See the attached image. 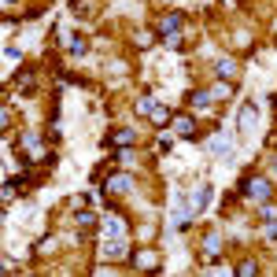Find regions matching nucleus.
Wrapping results in <instances>:
<instances>
[{"label": "nucleus", "mask_w": 277, "mask_h": 277, "mask_svg": "<svg viewBox=\"0 0 277 277\" xmlns=\"http://www.w3.org/2000/svg\"><path fill=\"white\" fill-rule=\"evenodd\" d=\"M211 152H214V156H229V141H225V137H214V141H211Z\"/></svg>", "instance_id": "8"}, {"label": "nucleus", "mask_w": 277, "mask_h": 277, "mask_svg": "<svg viewBox=\"0 0 277 277\" xmlns=\"http://www.w3.org/2000/svg\"><path fill=\"white\" fill-rule=\"evenodd\" d=\"M70 52L82 56V52H85V41H82V37H70Z\"/></svg>", "instance_id": "15"}, {"label": "nucleus", "mask_w": 277, "mask_h": 277, "mask_svg": "<svg viewBox=\"0 0 277 277\" xmlns=\"http://www.w3.org/2000/svg\"><path fill=\"white\" fill-rule=\"evenodd\" d=\"M204 251H207V255H214V251H218V237H214V233L204 240Z\"/></svg>", "instance_id": "14"}, {"label": "nucleus", "mask_w": 277, "mask_h": 277, "mask_svg": "<svg viewBox=\"0 0 277 277\" xmlns=\"http://www.w3.org/2000/svg\"><path fill=\"white\" fill-rule=\"evenodd\" d=\"M211 92H214V100H225V96H229V92H233V89H229V85H214Z\"/></svg>", "instance_id": "16"}, {"label": "nucleus", "mask_w": 277, "mask_h": 277, "mask_svg": "<svg viewBox=\"0 0 277 277\" xmlns=\"http://www.w3.org/2000/svg\"><path fill=\"white\" fill-rule=\"evenodd\" d=\"M240 126H244V130H251V126H255V107H251V104H244V107H240Z\"/></svg>", "instance_id": "7"}, {"label": "nucleus", "mask_w": 277, "mask_h": 277, "mask_svg": "<svg viewBox=\"0 0 277 277\" xmlns=\"http://www.w3.org/2000/svg\"><path fill=\"white\" fill-rule=\"evenodd\" d=\"M104 144H133V130H115Z\"/></svg>", "instance_id": "6"}, {"label": "nucleus", "mask_w": 277, "mask_h": 277, "mask_svg": "<svg viewBox=\"0 0 277 277\" xmlns=\"http://www.w3.org/2000/svg\"><path fill=\"white\" fill-rule=\"evenodd\" d=\"M240 192L244 196H259V199H266L273 192V185L266 178H240Z\"/></svg>", "instance_id": "1"}, {"label": "nucleus", "mask_w": 277, "mask_h": 277, "mask_svg": "<svg viewBox=\"0 0 277 277\" xmlns=\"http://www.w3.org/2000/svg\"><path fill=\"white\" fill-rule=\"evenodd\" d=\"M122 251H126V244H122V240H111V244L104 248V255H107V259H115V255H122Z\"/></svg>", "instance_id": "10"}, {"label": "nucleus", "mask_w": 277, "mask_h": 277, "mask_svg": "<svg viewBox=\"0 0 277 277\" xmlns=\"http://www.w3.org/2000/svg\"><path fill=\"white\" fill-rule=\"evenodd\" d=\"M211 100H214V92H211V89H199V92H189V104H192V107H207Z\"/></svg>", "instance_id": "5"}, {"label": "nucleus", "mask_w": 277, "mask_h": 277, "mask_svg": "<svg viewBox=\"0 0 277 277\" xmlns=\"http://www.w3.org/2000/svg\"><path fill=\"white\" fill-rule=\"evenodd\" d=\"M152 122H156V126H170V107H163V104H156V107H152Z\"/></svg>", "instance_id": "4"}, {"label": "nucleus", "mask_w": 277, "mask_h": 277, "mask_svg": "<svg viewBox=\"0 0 277 277\" xmlns=\"http://www.w3.org/2000/svg\"><path fill=\"white\" fill-rule=\"evenodd\" d=\"M237 273H240V277H251V273H259V266L251 263V259H244V263L237 266Z\"/></svg>", "instance_id": "13"}, {"label": "nucleus", "mask_w": 277, "mask_h": 277, "mask_svg": "<svg viewBox=\"0 0 277 277\" xmlns=\"http://www.w3.org/2000/svg\"><path fill=\"white\" fill-rule=\"evenodd\" d=\"M4 4H15V0H4Z\"/></svg>", "instance_id": "18"}, {"label": "nucleus", "mask_w": 277, "mask_h": 277, "mask_svg": "<svg viewBox=\"0 0 277 277\" xmlns=\"http://www.w3.org/2000/svg\"><path fill=\"white\" fill-rule=\"evenodd\" d=\"M181 26H185V15H181V11H170V15L159 22V34H163V37H178Z\"/></svg>", "instance_id": "2"}, {"label": "nucleus", "mask_w": 277, "mask_h": 277, "mask_svg": "<svg viewBox=\"0 0 277 277\" xmlns=\"http://www.w3.org/2000/svg\"><path fill=\"white\" fill-rule=\"evenodd\" d=\"M152 107H156V100H152V96H141V104H137V111L144 115V111H152Z\"/></svg>", "instance_id": "17"}, {"label": "nucleus", "mask_w": 277, "mask_h": 277, "mask_svg": "<svg viewBox=\"0 0 277 277\" xmlns=\"http://www.w3.org/2000/svg\"><path fill=\"white\" fill-rule=\"evenodd\" d=\"M104 233H111V237H122V222H118V218H107V222H104Z\"/></svg>", "instance_id": "12"}, {"label": "nucleus", "mask_w": 277, "mask_h": 277, "mask_svg": "<svg viewBox=\"0 0 277 277\" xmlns=\"http://www.w3.org/2000/svg\"><path fill=\"white\" fill-rule=\"evenodd\" d=\"M100 189H111V192H130V178H126V174H111V181H100Z\"/></svg>", "instance_id": "3"}, {"label": "nucleus", "mask_w": 277, "mask_h": 277, "mask_svg": "<svg viewBox=\"0 0 277 277\" xmlns=\"http://www.w3.org/2000/svg\"><path fill=\"white\" fill-rule=\"evenodd\" d=\"M273 163H277V159H273Z\"/></svg>", "instance_id": "19"}, {"label": "nucleus", "mask_w": 277, "mask_h": 277, "mask_svg": "<svg viewBox=\"0 0 277 277\" xmlns=\"http://www.w3.org/2000/svg\"><path fill=\"white\" fill-rule=\"evenodd\" d=\"M178 133H181V137H192V133H196V122H192V118H178Z\"/></svg>", "instance_id": "9"}, {"label": "nucleus", "mask_w": 277, "mask_h": 277, "mask_svg": "<svg viewBox=\"0 0 277 277\" xmlns=\"http://www.w3.org/2000/svg\"><path fill=\"white\" fill-rule=\"evenodd\" d=\"M19 85H22V92L30 96V92H34V74H30V70H22V74H19Z\"/></svg>", "instance_id": "11"}]
</instances>
